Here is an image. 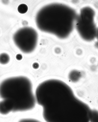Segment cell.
Returning <instances> with one entry per match:
<instances>
[{
    "label": "cell",
    "instance_id": "obj_2",
    "mask_svg": "<svg viewBox=\"0 0 98 122\" xmlns=\"http://www.w3.org/2000/svg\"><path fill=\"white\" fill-rule=\"evenodd\" d=\"M0 97L9 101L13 112L30 111L35 107V96L33 85L27 77L20 76L7 78L0 85Z\"/></svg>",
    "mask_w": 98,
    "mask_h": 122
},
{
    "label": "cell",
    "instance_id": "obj_1",
    "mask_svg": "<svg viewBox=\"0 0 98 122\" xmlns=\"http://www.w3.org/2000/svg\"><path fill=\"white\" fill-rule=\"evenodd\" d=\"M35 95L46 122H90L92 110L63 81H44L36 88Z\"/></svg>",
    "mask_w": 98,
    "mask_h": 122
},
{
    "label": "cell",
    "instance_id": "obj_9",
    "mask_svg": "<svg viewBox=\"0 0 98 122\" xmlns=\"http://www.w3.org/2000/svg\"><path fill=\"white\" fill-rule=\"evenodd\" d=\"M17 11L21 14H24L27 12L28 7L26 4H22L19 5L17 8Z\"/></svg>",
    "mask_w": 98,
    "mask_h": 122
},
{
    "label": "cell",
    "instance_id": "obj_8",
    "mask_svg": "<svg viewBox=\"0 0 98 122\" xmlns=\"http://www.w3.org/2000/svg\"><path fill=\"white\" fill-rule=\"evenodd\" d=\"M90 122H98V111L92 110L90 118Z\"/></svg>",
    "mask_w": 98,
    "mask_h": 122
},
{
    "label": "cell",
    "instance_id": "obj_6",
    "mask_svg": "<svg viewBox=\"0 0 98 122\" xmlns=\"http://www.w3.org/2000/svg\"><path fill=\"white\" fill-rule=\"evenodd\" d=\"M13 110L12 106L9 101L3 100L0 102V114L5 115L13 111Z\"/></svg>",
    "mask_w": 98,
    "mask_h": 122
},
{
    "label": "cell",
    "instance_id": "obj_7",
    "mask_svg": "<svg viewBox=\"0 0 98 122\" xmlns=\"http://www.w3.org/2000/svg\"><path fill=\"white\" fill-rule=\"evenodd\" d=\"M10 61V56L7 54L3 53L0 54V63L1 64H6Z\"/></svg>",
    "mask_w": 98,
    "mask_h": 122
},
{
    "label": "cell",
    "instance_id": "obj_11",
    "mask_svg": "<svg viewBox=\"0 0 98 122\" xmlns=\"http://www.w3.org/2000/svg\"><path fill=\"white\" fill-rule=\"evenodd\" d=\"M16 58L17 60H21L23 58L22 56L20 54H17L16 56Z\"/></svg>",
    "mask_w": 98,
    "mask_h": 122
},
{
    "label": "cell",
    "instance_id": "obj_12",
    "mask_svg": "<svg viewBox=\"0 0 98 122\" xmlns=\"http://www.w3.org/2000/svg\"><path fill=\"white\" fill-rule=\"evenodd\" d=\"M96 37H97L98 40V29L97 30V33H96Z\"/></svg>",
    "mask_w": 98,
    "mask_h": 122
},
{
    "label": "cell",
    "instance_id": "obj_3",
    "mask_svg": "<svg viewBox=\"0 0 98 122\" xmlns=\"http://www.w3.org/2000/svg\"><path fill=\"white\" fill-rule=\"evenodd\" d=\"M52 10L49 9L46 7L43 9L39 12V14L42 15L41 16L37 15L39 16L44 18V24L39 25L40 29L45 31L51 32L53 34H58V31L62 32L65 31L64 29L70 33L72 29L73 23L75 17V13L71 8L65 6L52 5ZM60 6V5H59Z\"/></svg>",
    "mask_w": 98,
    "mask_h": 122
},
{
    "label": "cell",
    "instance_id": "obj_13",
    "mask_svg": "<svg viewBox=\"0 0 98 122\" xmlns=\"http://www.w3.org/2000/svg\"><path fill=\"white\" fill-rule=\"evenodd\" d=\"M4 2H7V1H6V2H5V1H4ZM4 4H7L6 3H4Z\"/></svg>",
    "mask_w": 98,
    "mask_h": 122
},
{
    "label": "cell",
    "instance_id": "obj_10",
    "mask_svg": "<svg viewBox=\"0 0 98 122\" xmlns=\"http://www.w3.org/2000/svg\"><path fill=\"white\" fill-rule=\"evenodd\" d=\"M18 122H42L39 120L36 119L31 118H27L22 119L20 120Z\"/></svg>",
    "mask_w": 98,
    "mask_h": 122
},
{
    "label": "cell",
    "instance_id": "obj_5",
    "mask_svg": "<svg viewBox=\"0 0 98 122\" xmlns=\"http://www.w3.org/2000/svg\"><path fill=\"white\" fill-rule=\"evenodd\" d=\"M30 29L26 27L20 29L14 33L13 37L15 44L25 53L33 51L37 44V34L33 30L30 33Z\"/></svg>",
    "mask_w": 98,
    "mask_h": 122
},
{
    "label": "cell",
    "instance_id": "obj_4",
    "mask_svg": "<svg viewBox=\"0 0 98 122\" xmlns=\"http://www.w3.org/2000/svg\"><path fill=\"white\" fill-rule=\"evenodd\" d=\"M95 15L92 9L85 7L81 10L77 20V30L82 38L87 41H91L96 37L97 30L94 22Z\"/></svg>",
    "mask_w": 98,
    "mask_h": 122
}]
</instances>
